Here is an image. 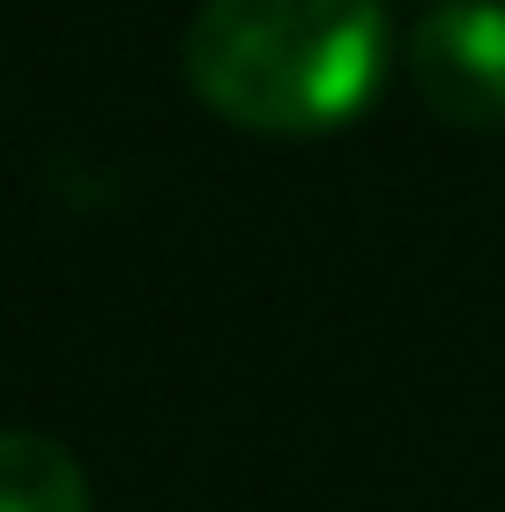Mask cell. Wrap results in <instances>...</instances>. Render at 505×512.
<instances>
[{
    "label": "cell",
    "mask_w": 505,
    "mask_h": 512,
    "mask_svg": "<svg viewBox=\"0 0 505 512\" xmlns=\"http://www.w3.org/2000/svg\"><path fill=\"white\" fill-rule=\"evenodd\" d=\"M387 75L379 0H208L186 30V82L253 134H327Z\"/></svg>",
    "instance_id": "cell-1"
},
{
    "label": "cell",
    "mask_w": 505,
    "mask_h": 512,
    "mask_svg": "<svg viewBox=\"0 0 505 512\" xmlns=\"http://www.w3.org/2000/svg\"><path fill=\"white\" fill-rule=\"evenodd\" d=\"M409 75L439 119L468 134L505 127V0H439L409 38Z\"/></svg>",
    "instance_id": "cell-2"
},
{
    "label": "cell",
    "mask_w": 505,
    "mask_h": 512,
    "mask_svg": "<svg viewBox=\"0 0 505 512\" xmlns=\"http://www.w3.org/2000/svg\"><path fill=\"white\" fill-rule=\"evenodd\" d=\"M0 512H90V475L45 431H0Z\"/></svg>",
    "instance_id": "cell-3"
}]
</instances>
